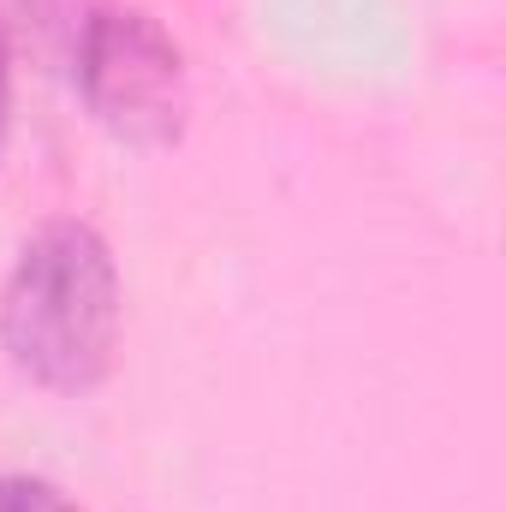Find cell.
Instances as JSON below:
<instances>
[{
    "label": "cell",
    "mask_w": 506,
    "mask_h": 512,
    "mask_svg": "<svg viewBox=\"0 0 506 512\" xmlns=\"http://www.w3.org/2000/svg\"><path fill=\"white\" fill-rule=\"evenodd\" d=\"M0 352L48 393H90L120 352V268L90 221H42L0 286Z\"/></svg>",
    "instance_id": "1"
},
{
    "label": "cell",
    "mask_w": 506,
    "mask_h": 512,
    "mask_svg": "<svg viewBox=\"0 0 506 512\" xmlns=\"http://www.w3.org/2000/svg\"><path fill=\"white\" fill-rule=\"evenodd\" d=\"M78 96L90 120L126 149H167L191 120L179 42L137 6H102L78 36Z\"/></svg>",
    "instance_id": "2"
},
{
    "label": "cell",
    "mask_w": 506,
    "mask_h": 512,
    "mask_svg": "<svg viewBox=\"0 0 506 512\" xmlns=\"http://www.w3.org/2000/svg\"><path fill=\"white\" fill-rule=\"evenodd\" d=\"M0 512H78L72 495L30 471H0Z\"/></svg>",
    "instance_id": "3"
}]
</instances>
